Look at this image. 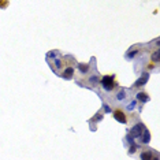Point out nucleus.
Segmentation results:
<instances>
[{
  "label": "nucleus",
  "instance_id": "20e7f679",
  "mask_svg": "<svg viewBox=\"0 0 160 160\" xmlns=\"http://www.w3.org/2000/svg\"><path fill=\"white\" fill-rule=\"evenodd\" d=\"M140 157H141V160H159V156H157L156 150L148 149V148L141 150Z\"/></svg>",
  "mask_w": 160,
  "mask_h": 160
},
{
  "label": "nucleus",
  "instance_id": "7ed1b4c3",
  "mask_svg": "<svg viewBox=\"0 0 160 160\" xmlns=\"http://www.w3.org/2000/svg\"><path fill=\"white\" fill-rule=\"evenodd\" d=\"M145 126L142 125V123H135L133 127H131V130L129 131V134H127V137L129 138H131V140H134V138H137V140H140L141 138V135H142V133H144V130H145Z\"/></svg>",
  "mask_w": 160,
  "mask_h": 160
},
{
  "label": "nucleus",
  "instance_id": "1a4fd4ad",
  "mask_svg": "<svg viewBox=\"0 0 160 160\" xmlns=\"http://www.w3.org/2000/svg\"><path fill=\"white\" fill-rule=\"evenodd\" d=\"M149 100H150V97H149V95H148L147 92H138L137 93V101L147 103V101H149Z\"/></svg>",
  "mask_w": 160,
  "mask_h": 160
},
{
  "label": "nucleus",
  "instance_id": "f03ea898",
  "mask_svg": "<svg viewBox=\"0 0 160 160\" xmlns=\"http://www.w3.org/2000/svg\"><path fill=\"white\" fill-rule=\"evenodd\" d=\"M100 82H101L103 89L107 90V92H111V90L119 88V85L115 81V75H114V74H107V75H104V77L100 80Z\"/></svg>",
  "mask_w": 160,
  "mask_h": 160
},
{
  "label": "nucleus",
  "instance_id": "a211bd4d",
  "mask_svg": "<svg viewBox=\"0 0 160 160\" xmlns=\"http://www.w3.org/2000/svg\"><path fill=\"white\" fill-rule=\"evenodd\" d=\"M104 111H106V112H111V108H109V106H104Z\"/></svg>",
  "mask_w": 160,
  "mask_h": 160
},
{
  "label": "nucleus",
  "instance_id": "423d86ee",
  "mask_svg": "<svg viewBox=\"0 0 160 160\" xmlns=\"http://www.w3.org/2000/svg\"><path fill=\"white\" fill-rule=\"evenodd\" d=\"M74 75V66H64L63 70L60 71V77L64 80H71Z\"/></svg>",
  "mask_w": 160,
  "mask_h": 160
},
{
  "label": "nucleus",
  "instance_id": "f3484780",
  "mask_svg": "<svg viewBox=\"0 0 160 160\" xmlns=\"http://www.w3.org/2000/svg\"><path fill=\"white\" fill-rule=\"evenodd\" d=\"M135 104H137V101H133L130 106H127V109H129V111H133V109H134V107H135Z\"/></svg>",
  "mask_w": 160,
  "mask_h": 160
},
{
  "label": "nucleus",
  "instance_id": "39448f33",
  "mask_svg": "<svg viewBox=\"0 0 160 160\" xmlns=\"http://www.w3.org/2000/svg\"><path fill=\"white\" fill-rule=\"evenodd\" d=\"M112 114H114V118H115L119 123H123V125H125V123H127V116H126V114L122 111V109L116 108V109H114V112H112Z\"/></svg>",
  "mask_w": 160,
  "mask_h": 160
},
{
  "label": "nucleus",
  "instance_id": "6e6552de",
  "mask_svg": "<svg viewBox=\"0 0 160 160\" xmlns=\"http://www.w3.org/2000/svg\"><path fill=\"white\" fill-rule=\"evenodd\" d=\"M148 78H149V74L148 73H144L141 75V78H138L137 82L134 83V88H140V86H144L145 83L148 82Z\"/></svg>",
  "mask_w": 160,
  "mask_h": 160
},
{
  "label": "nucleus",
  "instance_id": "ddd939ff",
  "mask_svg": "<svg viewBox=\"0 0 160 160\" xmlns=\"http://www.w3.org/2000/svg\"><path fill=\"white\" fill-rule=\"evenodd\" d=\"M138 54H140V51H138V49H133V51H129L127 54H126V59H133L134 56H137Z\"/></svg>",
  "mask_w": 160,
  "mask_h": 160
},
{
  "label": "nucleus",
  "instance_id": "dca6fc26",
  "mask_svg": "<svg viewBox=\"0 0 160 160\" xmlns=\"http://www.w3.org/2000/svg\"><path fill=\"white\" fill-rule=\"evenodd\" d=\"M103 118V114L101 112H99V114H97V115H95L93 116V122H97V121H100V119Z\"/></svg>",
  "mask_w": 160,
  "mask_h": 160
},
{
  "label": "nucleus",
  "instance_id": "0eeeda50",
  "mask_svg": "<svg viewBox=\"0 0 160 160\" xmlns=\"http://www.w3.org/2000/svg\"><path fill=\"white\" fill-rule=\"evenodd\" d=\"M77 70H78V73H81L82 75H85V74L89 73L90 64L89 63H78L77 64Z\"/></svg>",
  "mask_w": 160,
  "mask_h": 160
},
{
  "label": "nucleus",
  "instance_id": "f8f14e48",
  "mask_svg": "<svg viewBox=\"0 0 160 160\" xmlns=\"http://www.w3.org/2000/svg\"><path fill=\"white\" fill-rule=\"evenodd\" d=\"M159 59H160V52L159 49H156L153 54L150 55V60L153 62V63H159Z\"/></svg>",
  "mask_w": 160,
  "mask_h": 160
},
{
  "label": "nucleus",
  "instance_id": "9d476101",
  "mask_svg": "<svg viewBox=\"0 0 160 160\" xmlns=\"http://www.w3.org/2000/svg\"><path fill=\"white\" fill-rule=\"evenodd\" d=\"M140 141H141V142H142L144 145H147L148 142L150 141V133H149V130H148V129H145V130H144V133H142V135H141Z\"/></svg>",
  "mask_w": 160,
  "mask_h": 160
},
{
  "label": "nucleus",
  "instance_id": "2eb2a0df",
  "mask_svg": "<svg viewBox=\"0 0 160 160\" xmlns=\"http://www.w3.org/2000/svg\"><path fill=\"white\" fill-rule=\"evenodd\" d=\"M137 148H138L137 144H131L130 145V149H129V153H130V155H134L135 150H137Z\"/></svg>",
  "mask_w": 160,
  "mask_h": 160
},
{
  "label": "nucleus",
  "instance_id": "6ab92c4d",
  "mask_svg": "<svg viewBox=\"0 0 160 160\" xmlns=\"http://www.w3.org/2000/svg\"><path fill=\"white\" fill-rule=\"evenodd\" d=\"M153 68H155V64L149 63V66H148V70H153Z\"/></svg>",
  "mask_w": 160,
  "mask_h": 160
},
{
  "label": "nucleus",
  "instance_id": "4468645a",
  "mask_svg": "<svg viewBox=\"0 0 160 160\" xmlns=\"http://www.w3.org/2000/svg\"><path fill=\"white\" fill-rule=\"evenodd\" d=\"M126 97V90L125 89H121L118 93H116V100H123Z\"/></svg>",
  "mask_w": 160,
  "mask_h": 160
},
{
  "label": "nucleus",
  "instance_id": "f257e3e1",
  "mask_svg": "<svg viewBox=\"0 0 160 160\" xmlns=\"http://www.w3.org/2000/svg\"><path fill=\"white\" fill-rule=\"evenodd\" d=\"M52 58V62H49V66L55 73L60 74V70H63L64 67V62H63V56L59 54V51H51L48 52V59Z\"/></svg>",
  "mask_w": 160,
  "mask_h": 160
},
{
  "label": "nucleus",
  "instance_id": "9b49d317",
  "mask_svg": "<svg viewBox=\"0 0 160 160\" xmlns=\"http://www.w3.org/2000/svg\"><path fill=\"white\" fill-rule=\"evenodd\" d=\"M100 80H101V78H100V75H99V74H93L92 77H89V80H88V82H89V85H90V86H96L97 83L100 82Z\"/></svg>",
  "mask_w": 160,
  "mask_h": 160
}]
</instances>
